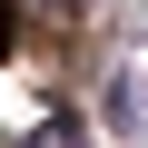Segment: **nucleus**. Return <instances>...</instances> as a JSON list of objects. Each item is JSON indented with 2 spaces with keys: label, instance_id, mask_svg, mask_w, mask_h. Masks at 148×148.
Here are the masks:
<instances>
[{
  "label": "nucleus",
  "instance_id": "obj_1",
  "mask_svg": "<svg viewBox=\"0 0 148 148\" xmlns=\"http://www.w3.org/2000/svg\"><path fill=\"white\" fill-rule=\"evenodd\" d=\"M10 40H20V20H10V0H0V59H10Z\"/></svg>",
  "mask_w": 148,
  "mask_h": 148
}]
</instances>
